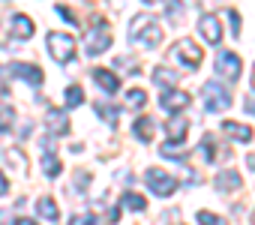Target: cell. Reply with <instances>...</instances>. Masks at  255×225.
I'll list each match as a JSON object with an SVG mask.
<instances>
[{"label": "cell", "instance_id": "cell-1", "mask_svg": "<svg viewBox=\"0 0 255 225\" xmlns=\"http://www.w3.org/2000/svg\"><path fill=\"white\" fill-rule=\"evenodd\" d=\"M129 39H132V45L156 48V45L162 42V27H159V21H156L150 12H141V15H135L132 24H129Z\"/></svg>", "mask_w": 255, "mask_h": 225}, {"label": "cell", "instance_id": "cell-2", "mask_svg": "<svg viewBox=\"0 0 255 225\" xmlns=\"http://www.w3.org/2000/svg\"><path fill=\"white\" fill-rule=\"evenodd\" d=\"M171 60L174 63H180V66H186V69H198L201 66V60H204V54H201V48L192 42V39H177L174 45H171Z\"/></svg>", "mask_w": 255, "mask_h": 225}, {"label": "cell", "instance_id": "cell-3", "mask_svg": "<svg viewBox=\"0 0 255 225\" xmlns=\"http://www.w3.org/2000/svg\"><path fill=\"white\" fill-rule=\"evenodd\" d=\"M45 45H48V54H51L57 63H66V60H72V54H75V39H72L69 33H60V30L48 33V36H45Z\"/></svg>", "mask_w": 255, "mask_h": 225}, {"label": "cell", "instance_id": "cell-4", "mask_svg": "<svg viewBox=\"0 0 255 225\" xmlns=\"http://www.w3.org/2000/svg\"><path fill=\"white\" fill-rule=\"evenodd\" d=\"M201 96H204V108L213 111V114H219V111H228V108H231V93H228L222 84H216V81H207L204 90H201Z\"/></svg>", "mask_w": 255, "mask_h": 225}, {"label": "cell", "instance_id": "cell-5", "mask_svg": "<svg viewBox=\"0 0 255 225\" xmlns=\"http://www.w3.org/2000/svg\"><path fill=\"white\" fill-rule=\"evenodd\" d=\"M108 45H111V30H108V24H105L102 18H96V27H90L87 36H84V48H87L90 57H96V54H102Z\"/></svg>", "mask_w": 255, "mask_h": 225}, {"label": "cell", "instance_id": "cell-6", "mask_svg": "<svg viewBox=\"0 0 255 225\" xmlns=\"http://www.w3.org/2000/svg\"><path fill=\"white\" fill-rule=\"evenodd\" d=\"M144 180H147V186H150L156 195H162V198H168V195L177 189V177L168 174V171H162V168H147Z\"/></svg>", "mask_w": 255, "mask_h": 225}, {"label": "cell", "instance_id": "cell-7", "mask_svg": "<svg viewBox=\"0 0 255 225\" xmlns=\"http://www.w3.org/2000/svg\"><path fill=\"white\" fill-rule=\"evenodd\" d=\"M213 69L219 72V78L237 81V78H240V57H237L234 51H219L216 60H213Z\"/></svg>", "mask_w": 255, "mask_h": 225}, {"label": "cell", "instance_id": "cell-8", "mask_svg": "<svg viewBox=\"0 0 255 225\" xmlns=\"http://www.w3.org/2000/svg\"><path fill=\"white\" fill-rule=\"evenodd\" d=\"M159 105H162V111H168V114H177V111H183L189 105V93L186 90H177V87H165Z\"/></svg>", "mask_w": 255, "mask_h": 225}, {"label": "cell", "instance_id": "cell-9", "mask_svg": "<svg viewBox=\"0 0 255 225\" xmlns=\"http://www.w3.org/2000/svg\"><path fill=\"white\" fill-rule=\"evenodd\" d=\"M198 30H201V36H204V42H210V45H219V42H222V27H219V18H216V15L204 12V15L198 18Z\"/></svg>", "mask_w": 255, "mask_h": 225}, {"label": "cell", "instance_id": "cell-10", "mask_svg": "<svg viewBox=\"0 0 255 225\" xmlns=\"http://www.w3.org/2000/svg\"><path fill=\"white\" fill-rule=\"evenodd\" d=\"M45 126H48L51 135L69 132V117H66V111H63V108H48V111H45Z\"/></svg>", "mask_w": 255, "mask_h": 225}, {"label": "cell", "instance_id": "cell-11", "mask_svg": "<svg viewBox=\"0 0 255 225\" xmlns=\"http://www.w3.org/2000/svg\"><path fill=\"white\" fill-rule=\"evenodd\" d=\"M168 144H180L183 138H186V132H189V123H186V117L180 114V111H177V114H171V120H168Z\"/></svg>", "mask_w": 255, "mask_h": 225}, {"label": "cell", "instance_id": "cell-12", "mask_svg": "<svg viewBox=\"0 0 255 225\" xmlns=\"http://www.w3.org/2000/svg\"><path fill=\"white\" fill-rule=\"evenodd\" d=\"M9 72H12V75H18V78H24L27 84H42V81H45L42 69H39V66H30V63H12V66H9Z\"/></svg>", "mask_w": 255, "mask_h": 225}, {"label": "cell", "instance_id": "cell-13", "mask_svg": "<svg viewBox=\"0 0 255 225\" xmlns=\"http://www.w3.org/2000/svg\"><path fill=\"white\" fill-rule=\"evenodd\" d=\"M93 81L105 90V93H117L120 90V78L111 72V69H102V66H96L93 69Z\"/></svg>", "mask_w": 255, "mask_h": 225}, {"label": "cell", "instance_id": "cell-14", "mask_svg": "<svg viewBox=\"0 0 255 225\" xmlns=\"http://www.w3.org/2000/svg\"><path fill=\"white\" fill-rule=\"evenodd\" d=\"M222 132L228 135V138H234V141H252V129L249 126H243V123H234V120H225L222 123Z\"/></svg>", "mask_w": 255, "mask_h": 225}, {"label": "cell", "instance_id": "cell-15", "mask_svg": "<svg viewBox=\"0 0 255 225\" xmlns=\"http://www.w3.org/2000/svg\"><path fill=\"white\" fill-rule=\"evenodd\" d=\"M153 135H156V120L153 117H138L135 120V138H141L147 144V141H153Z\"/></svg>", "mask_w": 255, "mask_h": 225}, {"label": "cell", "instance_id": "cell-16", "mask_svg": "<svg viewBox=\"0 0 255 225\" xmlns=\"http://www.w3.org/2000/svg\"><path fill=\"white\" fill-rule=\"evenodd\" d=\"M93 111L108 123V126H117V120H120V108H114V105H108V102H93Z\"/></svg>", "mask_w": 255, "mask_h": 225}, {"label": "cell", "instance_id": "cell-17", "mask_svg": "<svg viewBox=\"0 0 255 225\" xmlns=\"http://www.w3.org/2000/svg\"><path fill=\"white\" fill-rule=\"evenodd\" d=\"M12 36L30 39V36H33V21H30L27 15H12Z\"/></svg>", "mask_w": 255, "mask_h": 225}, {"label": "cell", "instance_id": "cell-18", "mask_svg": "<svg viewBox=\"0 0 255 225\" xmlns=\"http://www.w3.org/2000/svg\"><path fill=\"white\" fill-rule=\"evenodd\" d=\"M42 171L48 177H57L60 174V159L54 156V147H42Z\"/></svg>", "mask_w": 255, "mask_h": 225}, {"label": "cell", "instance_id": "cell-19", "mask_svg": "<svg viewBox=\"0 0 255 225\" xmlns=\"http://www.w3.org/2000/svg\"><path fill=\"white\" fill-rule=\"evenodd\" d=\"M36 210H39V216H42V219H48V222H57V219H60V210H57L54 198H39Z\"/></svg>", "mask_w": 255, "mask_h": 225}, {"label": "cell", "instance_id": "cell-20", "mask_svg": "<svg viewBox=\"0 0 255 225\" xmlns=\"http://www.w3.org/2000/svg\"><path fill=\"white\" fill-rule=\"evenodd\" d=\"M153 81H156L159 87H174V84H177V72H174V69H165V66H156V69H153Z\"/></svg>", "mask_w": 255, "mask_h": 225}, {"label": "cell", "instance_id": "cell-21", "mask_svg": "<svg viewBox=\"0 0 255 225\" xmlns=\"http://www.w3.org/2000/svg\"><path fill=\"white\" fill-rule=\"evenodd\" d=\"M213 186L222 189V192H228V189H237V186H240V177H237V171H222V174L213 180Z\"/></svg>", "mask_w": 255, "mask_h": 225}, {"label": "cell", "instance_id": "cell-22", "mask_svg": "<svg viewBox=\"0 0 255 225\" xmlns=\"http://www.w3.org/2000/svg\"><path fill=\"white\" fill-rule=\"evenodd\" d=\"M15 126V108L12 105H0V132H9Z\"/></svg>", "mask_w": 255, "mask_h": 225}, {"label": "cell", "instance_id": "cell-23", "mask_svg": "<svg viewBox=\"0 0 255 225\" xmlns=\"http://www.w3.org/2000/svg\"><path fill=\"white\" fill-rule=\"evenodd\" d=\"M120 204H123V207H129V210H138V213L147 207V201H144L141 195H135V192H126V195L120 198Z\"/></svg>", "mask_w": 255, "mask_h": 225}, {"label": "cell", "instance_id": "cell-24", "mask_svg": "<svg viewBox=\"0 0 255 225\" xmlns=\"http://www.w3.org/2000/svg\"><path fill=\"white\" fill-rule=\"evenodd\" d=\"M144 102H147V93L141 87H135V90L126 93V105H129V108H144Z\"/></svg>", "mask_w": 255, "mask_h": 225}, {"label": "cell", "instance_id": "cell-25", "mask_svg": "<svg viewBox=\"0 0 255 225\" xmlns=\"http://www.w3.org/2000/svg\"><path fill=\"white\" fill-rule=\"evenodd\" d=\"M201 150H204V159H207V162H213V159H219V153H216V141H213V135H204V138H201Z\"/></svg>", "mask_w": 255, "mask_h": 225}, {"label": "cell", "instance_id": "cell-26", "mask_svg": "<svg viewBox=\"0 0 255 225\" xmlns=\"http://www.w3.org/2000/svg\"><path fill=\"white\" fill-rule=\"evenodd\" d=\"M66 102H69V105H81V102H84V90H81L78 84L66 87Z\"/></svg>", "mask_w": 255, "mask_h": 225}, {"label": "cell", "instance_id": "cell-27", "mask_svg": "<svg viewBox=\"0 0 255 225\" xmlns=\"http://www.w3.org/2000/svg\"><path fill=\"white\" fill-rule=\"evenodd\" d=\"M201 225H222V216H216V213H210V210H198V216H195Z\"/></svg>", "mask_w": 255, "mask_h": 225}, {"label": "cell", "instance_id": "cell-28", "mask_svg": "<svg viewBox=\"0 0 255 225\" xmlns=\"http://www.w3.org/2000/svg\"><path fill=\"white\" fill-rule=\"evenodd\" d=\"M57 15H60V18H63V21H69V24H72V27H75V24H78V21H75V12H72V9H69V6H63V3H57Z\"/></svg>", "mask_w": 255, "mask_h": 225}, {"label": "cell", "instance_id": "cell-29", "mask_svg": "<svg viewBox=\"0 0 255 225\" xmlns=\"http://www.w3.org/2000/svg\"><path fill=\"white\" fill-rule=\"evenodd\" d=\"M225 15H228V21H231V33L237 36V33H240V15H237V9H225Z\"/></svg>", "mask_w": 255, "mask_h": 225}, {"label": "cell", "instance_id": "cell-30", "mask_svg": "<svg viewBox=\"0 0 255 225\" xmlns=\"http://www.w3.org/2000/svg\"><path fill=\"white\" fill-rule=\"evenodd\" d=\"M72 222L75 225H87V222H96V216L93 213H78V216H72Z\"/></svg>", "mask_w": 255, "mask_h": 225}, {"label": "cell", "instance_id": "cell-31", "mask_svg": "<svg viewBox=\"0 0 255 225\" xmlns=\"http://www.w3.org/2000/svg\"><path fill=\"white\" fill-rule=\"evenodd\" d=\"M243 102H246V111H249V114H255V96H246Z\"/></svg>", "mask_w": 255, "mask_h": 225}, {"label": "cell", "instance_id": "cell-32", "mask_svg": "<svg viewBox=\"0 0 255 225\" xmlns=\"http://www.w3.org/2000/svg\"><path fill=\"white\" fill-rule=\"evenodd\" d=\"M3 192H9V183H6V177H3V174H0V195H3Z\"/></svg>", "mask_w": 255, "mask_h": 225}, {"label": "cell", "instance_id": "cell-33", "mask_svg": "<svg viewBox=\"0 0 255 225\" xmlns=\"http://www.w3.org/2000/svg\"><path fill=\"white\" fill-rule=\"evenodd\" d=\"M246 165H249V168L255 171V153H249V156H246Z\"/></svg>", "mask_w": 255, "mask_h": 225}, {"label": "cell", "instance_id": "cell-34", "mask_svg": "<svg viewBox=\"0 0 255 225\" xmlns=\"http://www.w3.org/2000/svg\"><path fill=\"white\" fill-rule=\"evenodd\" d=\"M144 3H150V6H159V3H162V0H144Z\"/></svg>", "mask_w": 255, "mask_h": 225}, {"label": "cell", "instance_id": "cell-35", "mask_svg": "<svg viewBox=\"0 0 255 225\" xmlns=\"http://www.w3.org/2000/svg\"><path fill=\"white\" fill-rule=\"evenodd\" d=\"M252 87H255V66H252Z\"/></svg>", "mask_w": 255, "mask_h": 225}, {"label": "cell", "instance_id": "cell-36", "mask_svg": "<svg viewBox=\"0 0 255 225\" xmlns=\"http://www.w3.org/2000/svg\"><path fill=\"white\" fill-rule=\"evenodd\" d=\"M252 219H255V213H252Z\"/></svg>", "mask_w": 255, "mask_h": 225}]
</instances>
